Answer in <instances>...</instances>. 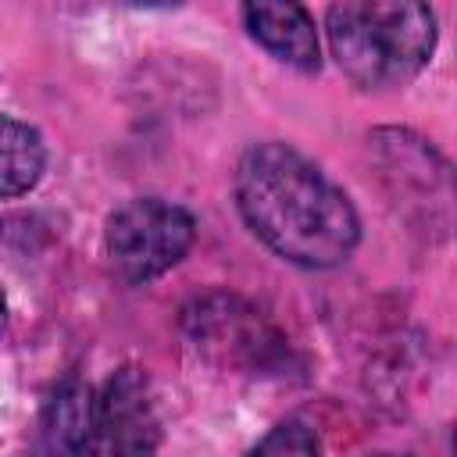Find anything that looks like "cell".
<instances>
[{
	"label": "cell",
	"mask_w": 457,
	"mask_h": 457,
	"mask_svg": "<svg viewBox=\"0 0 457 457\" xmlns=\"http://www.w3.org/2000/svg\"><path fill=\"white\" fill-rule=\"evenodd\" d=\"M232 193L246 228L296 268H339L361 243V218L346 189L282 139L243 150Z\"/></svg>",
	"instance_id": "obj_1"
},
{
	"label": "cell",
	"mask_w": 457,
	"mask_h": 457,
	"mask_svg": "<svg viewBox=\"0 0 457 457\" xmlns=\"http://www.w3.org/2000/svg\"><path fill=\"white\" fill-rule=\"evenodd\" d=\"M196 243V218L164 196H132L104 225V257L129 286L168 275Z\"/></svg>",
	"instance_id": "obj_4"
},
{
	"label": "cell",
	"mask_w": 457,
	"mask_h": 457,
	"mask_svg": "<svg viewBox=\"0 0 457 457\" xmlns=\"http://www.w3.org/2000/svg\"><path fill=\"white\" fill-rule=\"evenodd\" d=\"M43 443L50 450H68V453H89V436H93V386L68 378L54 389V396L43 407L39 421Z\"/></svg>",
	"instance_id": "obj_9"
},
{
	"label": "cell",
	"mask_w": 457,
	"mask_h": 457,
	"mask_svg": "<svg viewBox=\"0 0 457 457\" xmlns=\"http://www.w3.org/2000/svg\"><path fill=\"white\" fill-rule=\"evenodd\" d=\"M4 325H7V300H4V293H0V332H4Z\"/></svg>",
	"instance_id": "obj_12"
},
{
	"label": "cell",
	"mask_w": 457,
	"mask_h": 457,
	"mask_svg": "<svg viewBox=\"0 0 457 457\" xmlns=\"http://www.w3.org/2000/svg\"><path fill=\"white\" fill-rule=\"evenodd\" d=\"M182 336L204 364L228 375L286 378L300 368L293 343L271 314L225 289L204 293L182 307Z\"/></svg>",
	"instance_id": "obj_3"
},
{
	"label": "cell",
	"mask_w": 457,
	"mask_h": 457,
	"mask_svg": "<svg viewBox=\"0 0 457 457\" xmlns=\"http://www.w3.org/2000/svg\"><path fill=\"white\" fill-rule=\"evenodd\" d=\"M46 171V143L39 129L0 111V200L25 196Z\"/></svg>",
	"instance_id": "obj_8"
},
{
	"label": "cell",
	"mask_w": 457,
	"mask_h": 457,
	"mask_svg": "<svg viewBox=\"0 0 457 457\" xmlns=\"http://www.w3.org/2000/svg\"><path fill=\"white\" fill-rule=\"evenodd\" d=\"M439 25L428 0H332L325 43L357 89L407 86L436 54Z\"/></svg>",
	"instance_id": "obj_2"
},
{
	"label": "cell",
	"mask_w": 457,
	"mask_h": 457,
	"mask_svg": "<svg viewBox=\"0 0 457 457\" xmlns=\"http://www.w3.org/2000/svg\"><path fill=\"white\" fill-rule=\"evenodd\" d=\"M246 36L278 64L311 75L321 68V36L303 0H243Z\"/></svg>",
	"instance_id": "obj_6"
},
{
	"label": "cell",
	"mask_w": 457,
	"mask_h": 457,
	"mask_svg": "<svg viewBox=\"0 0 457 457\" xmlns=\"http://www.w3.org/2000/svg\"><path fill=\"white\" fill-rule=\"evenodd\" d=\"M129 7H143V11H168V7H179L182 0H125Z\"/></svg>",
	"instance_id": "obj_11"
},
{
	"label": "cell",
	"mask_w": 457,
	"mask_h": 457,
	"mask_svg": "<svg viewBox=\"0 0 457 457\" xmlns=\"http://www.w3.org/2000/svg\"><path fill=\"white\" fill-rule=\"evenodd\" d=\"M378 150H382V168L393 179V196L414 200L418 211H428L432 221V204L446 207L450 200V168L446 161L418 136L411 132H382L378 136Z\"/></svg>",
	"instance_id": "obj_7"
},
{
	"label": "cell",
	"mask_w": 457,
	"mask_h": 457,
	"mask_svg": "<svg viewBox=\"0 0 457 457\" xmlns=\"http://www.w3.org/2000/svg\"><path fill=\"white\" fill-rule=\"evenodd\" d=\"M161 446V418L139 368H118L93 389L89 453H150Z\"/></svg>",
	"instance_id": "obj_5"
},
{
	"label": "cell",
	"mask_w": 457,
	"mask_h": 457,
	"mask_svg": "<svg viewBox=\"0 0 457 457\" xmlns=\"http://www.w3.org/2000/svg\"><path fill=\"white\" fill-rule=\"evenodd\" d=\"M318 446H321V443H318L314 428H311L307 421H296V418L275 425L264 439L253 443L257 453H282V450H286V453H314Z\"/></svg>",
	"instance_id": "obj_10"
}]
</instances>
